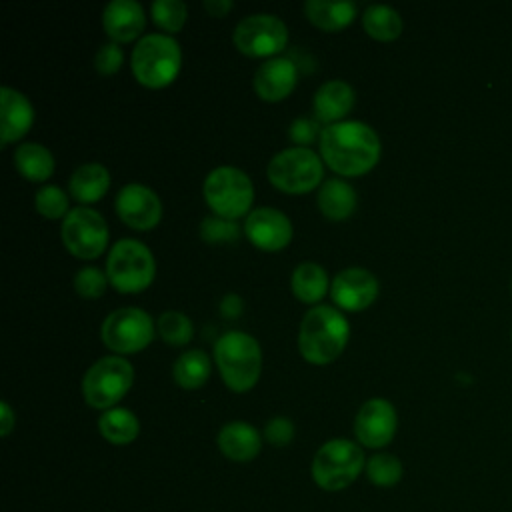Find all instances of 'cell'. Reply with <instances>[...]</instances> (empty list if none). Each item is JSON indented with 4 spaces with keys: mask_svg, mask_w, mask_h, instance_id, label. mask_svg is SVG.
<instances>
[{
    "mask_svg": "<svg viewBox=\"0 0 512 512\" xmlns=\"http://www.w3.org/2000/svg\"><path fill=\"white\" fill-rule=\"evenodd\" d=\"M116 212L124 224L136 230H150L162 218L158 194L144 184H126L116 194Z\"/></svg>",
    "mask_w": 512,
    "mask_h": 512,
    "instance_id": "cell-14",
    "label": "cell"
},
{
    "mask_svg": "<svg viewBox=\"0 0 512 512\" xmlns=\"http://www.w3.org/2000/svg\"><path fill=\"white\" fill-rule=\"evenodd\" d=\"M216 442L220 452L234 462H250L260 454V448H262L258 430L248 422H240V420L224 424L218 432Z\"/></svg>",
    "mask_w": 512,
    "mask_h": 512,
    "instance_id": "cell-20",
    "label": "cell"
},
{
    "mask_svg": "<svg viewBox=\"0 0 512 512\" xmlns=\"http://www.w3.org/2000/svg\"><path fill=\"white\" fill-rule=\"evenodd\" d=\"M154 338V320L142 308L126 306L110 312L102 322L104 344L118 354H134Z\"/></svg>",
    "mask_w": 512,
    "mask_h": 512,
    "instance_id": "cell-10",
    "label": "cell"
},
{
    "mask_svg": "<svg viewBox=\"0 0 512 512\" xmlns=\"http://www.w3.org/2000/svg\"><path fill=\"white\" fill-rule=\"evenodd\" d=\"M130 64L140 84L148 88H162L180 72V44L168 34H146L136 42Z\"/></svg>",
    "mask_w": 512,
    "mask_h": 512,
    "instance_id": "cell-4",
    "label": "cell"
},
{
    "mask_svg": "<svg viewBox=\"0 0 512 512\" xmlns=\"http://www.w3.org/2000/svg\"><path fill=\"white\" fill-rule=\"evenodd\" d=\"M110 186V172L98 162H86L78 166L70 176V194L78 202L100 200Z\"/></svg>",
    "mask_w": 512,
    "mask_h": 512,
    "instance_id": "cell-22",
    "label": "cell"
},
{
    "mask_svg": "<svg viewBox=\"0 0 512 512\" xmlns=\"http://www.w3.org/2000/svg\"><path fill=\"white\" fill-rule=\"evenodd\" d=\"M64 246L82 260L100 256L108 244V226L100 212L88 206L70 208L60 226Z\"/></svg>",
    "mask_w": 512,
    "mask_h": 512,
    "instance_id": "cell-11",
    "label": "cell"
},
{
    "mask_svg": "<svg viewBox=\"0 0 512 512\" xmlns=\"http://www.w3.org/2000/svg\"><path fill=\"white\" fill-rule=\"evenodd\" d=\"M364 470H366L368 480L380 488L396 486L404 474L402 462L394 454H388V452H378V454L370 456Z\"/></svg>",
    "mask_w": 512,
    "mask_h": 512,
    "instance_id": "cell-30",
    "label": "cell"
},
{
    "mask_svg": "<svg viewBox=\"0 0 512 512\" xmlns=\"http://www.w3.org/2000/svg\"><path fill=\"white\" fill-rule=\"evenodd\" d=\"M510 288H512V284H510Z\"/></svg>",
    "mask_w": 512,
    "mask_h": 512,
    "instance_id": "cell-42",
    "label": "cell"
},
{
    "mask_svg": "<svg viewBox=\"0 0 512 512\" xmlns=\"http://www.w3.org/2000/svg\"><path fill=\"white\" fill-rule=\"evenodd\" d=\"M298 80L296 64L290 58L274 56L264 60L254 72V90L266 102H278L286 98Z\"/></svg>",
    "mask_w": 512,
    "mask_h": 512,
    "instance_id": "cell-17",
    "label": "cell"
},
{
    "mask_svg": "<svg viewBox=\"0 0 512 512\" xmlns=\"http://www.w3.org/2000/svg\"><path fill=\"white\" fill-rule=\"evenodd\" d=\"M192 332L194 328L190 318L178 310H166L158 318V334L164 342L172 346L188 344L192 338Z\"/></svg>",
    "mask_w": 512,
    "mask_h": 512,
    "instance_id": "cell-31",
    "label": "cell"
},
{
    "mask_svg": "<svg viewBox=\"0 0 512 512\" xmlns=\"http://www.w3.org/2000/svg\"><path fill=\"white\" fill-rule=\"evenodd\" d=\"M204 8H206L212 16H224V14L230 12L232 0H204Z\"/></svg>",
    "mask_w": 512,
    "mask_h": 512,
    "instance_id": "cell-39",
    "label": "cell"
},
{
    "mask_svg": "<svg viewBox=\"0 0 512 512\" xmlns=\"http://www.w3.org/2000/svg\"><path fill=\"white\" fill-rule=\"evenodd\" d=\"M322 160L342 176H360L380 158V138L364 122L342 120L320 132Z\"/></svg>",
    "mask_w": 512,
    "mask_h": 512,
    "instance_id": "cell-1",
    "label": "cell"
},
{
    "mask_svg": "<svg viewBox=\"0 0 512 512\" xmlns=\"http://www.w3.org/2000/svg\"><path fill=\"white\" fill-rule=\"evenodd\" d=\"M232 40L246 56L274 58V54L284 50L288 42V28L274 14H248L236 24Z\"/></svg>",
    "mask_w": 512,
    "mask_h": 512,
    "instance_id": "cell-12",
    "label": "cell"
},
{
    "mask_svg": "<svg viewBox=\"0 0 512 512\" xmlns=\"http://www.w3.org/2000/svg\"><path fill=\"white\" fill-rule=\"evenodd\" d=\"M210 358L204 350L194 348L188 352H182L174 366H172V376L174 382L186 390H196L206 384L210 378Z\"/></svg>",
    "mask_w": 512,
    "mask_h": 512,
    "instance_id": "cell-26",
    "label": "cell"
},
{
    "mask_svg": "<svg viewBox=\"0 0 512 512\" xmlns=\"http://www.w3.org/2000/svg\"><path fill=\"white\" fill-rule=\"evenodd\" d=\"M102 24L114 42H130L144 30V8L136 0H112L104 6Z\"/></svg>",
    "mask_w": 512,
    "mask_h": 512,
    "instance_id": "cell-18",
    "label": "cell"
},
{
    "mask_svg": "<svg viewBox=\"0 0 512 512\" xmlns=\"http://www.w3.org/2000/svg\"><path fill=\"white\" fill-rule=\"evenodd\" d=\"M154 272V256L146 244L136 238H120L112 244L106 260V276L118 292H142L152 284Z\"/></svg>",
    "mask_w": 512,
    "mask_h": 512,
    "instance_id": "cell-6",
    "label": "cell"
},
{
    "mask_svg": "<svg viewBox=\"0 0 512 512\" xmlns=\"http://www.w3.org/2000/svg\"><path fill=\"white\" fill-rule=\"evenodd\" d=\"M240 312H242V300H240L238 296L230 294V296H226V298L222 300V314H226V316H238Z\"/></svg>",
    "mask_w": 512,
    "mask_h": 512,
    "instance_id": "cell-40",
    "label": "cell"
},
{
    "mask_svg": "<svg viewBox=\"0 0 512 512\" xmlns=\"http://www.w3.org/2000/svg\"><path fill=\"white\" fill-rule=\"evenodd\" d=\"M364 468V450L348 438H334L316 450L312 460V478L322 490L338 492L348 488Z\"/></svg>",
    "mask_w": 512,
    "mask_h": 512,
    "instance_id": "cell-5",
    "label": "cell"
},
{
    "mask_svg": "<svg viewBox=\"0 0 512 512\" xmlns=\"http://www.w3.org/2000/svg\"><path fill=\"white\" fill-rule=\"evenodd\" d=\"M106 284H108V276L96 266H86L78 270L74 276V290L84 298L102 296L106 290Z\"/></svg>",
    "mask_w": 512,
    "mask_h": 512,
    "instance_id": "cell-35",
    "label": "cell"
},
{
    "mask_svg": "<svg viewBox=\"0 0 512 512\" xmlns=\"http://www.w3.org/2000/svg\"><path fill=\"white\" fill-rule=\"evenodd\" d=\"M318 136V124L310 118H296L292 124H290V138L296 142V144H310L314 142Z\"/></svg>",
    "mask_w": 512,
    "mask_h": 512,
    "instance_id": "cell-38",
    "label": "cell"
},
{
    "mask_svg": "<svg viewBox=\"0 0 512 512\" xmlns=\"http://www.w3.org/2000/svg\"><path fill=\"white\" fill-rule=\"evenodd\" d=\"M34 204L42 216L52 218V220L62 218L70 212L68 196L64 194V190L60 186H54V184H46V186L38 188L36 196H34Z\"/></svg>",
    "mask_w": 512,
    "mask_h": 512,
    "instance_id": "cell-33",
    "label": "cell"
},
{
    "mask_svg": "<svg viewBox=\"0 0 512 512\" xmlns=\"http://www.w3.org/2000/svg\"><path fill=\"white\" fill-rule=\"evenodd\" d=\"M134 380L132 364L122 356H104L84 374L82 394L88 406L110 410L130 390Z\"/></svg>",
    "mask_w": 512,
    "mask_h": 512,
    "instance_id": "cell-9",
    "label": "cell"
},
{
    "mask_svg": "<svg viewBox=\"0 0 512 512\" xmlns=\"http://www.w3.org/2000/svg\"><path fill=\"white\" fill-rule=\"evenodd\" d=\"M0 100H2V112H0L2 146H6L8 142L22 138L30 130L34 122V108L22 92L10 86L0 88Z\"/></svg>",
    "mask_w": 512,
    "mask_h": 512,
    "instance_id": "cell-19",
    "label": "cell"
},
{
    "mask_svg": "<svg viewBox=\"0 0 512 512\" xmlns=\"http://www.w3.org/2000/svg\"><path fill=\"white\" fill-rule=\"evenodd\" d=\"M244 234L254 246L274 252L292 240V222L284 212L270 206H260L246 216Z\"/></svg>",
    "mask_w": 512,
    "mask_h": 512,
    "instance_id": "cell-16",
    "label": "cell"
},
{
    "mask_svg": "<svg viewBox=\"0 0 512 512\" xmlns=\"http://www.w3.org/2000/svg\"><path fill=\"white\" fill-rule=\"evenodd\" d=\"M318 208L330 220H344L356 208V190L340 178H330L318 192Z\"/></svg>",
    "mask_w": 512,
    "mask_h": 512,
    "instance_id": "cell-23",
    "label": "cell"
},
{
    "mask_svg": "<svg viewBox=\"0 0 512 512\" xmlns=\"http://www.w3.org/2000/svg\"><path fill=\"white\" fill-rule=\"evenodd\" d=\"M14 164L18 172L32 182H42L54 172L52 152L38 142H24L14 150Z\"/></svg>",
    "mask_w": 512,
    "mask_h": 512,
    "instance_id": "cell-25",
    "label": "cell"
},
{
    "mask_svg": "<svg viewBox=\"0 0 512 512\" xmlns=\"http://www.w3.org/2000/svg\"><path fill=\"white\" fill-rule=\"evenodd\" d=\"M150 12L154 22L166 32H178L186 22V4L182 0H154Z\"/></svg>",
    "mask_w": 512,
    "mask_h": 512,
    "instance_id": "cell-32",
    "label": "cell"
},
{
    "mask_svg": "<svg viewBox=\"0 0 512 512\" xmlns=\"http://www.w3.org/2000/svg\"><path fill=\"white\" fill-rule=\"evenodd\" d=\"M214 360L224 384L234 392L250 390L260 378V344L248 332H224L214 344Z\"/></svg>",
    "mask_w": 512,
    "mask_h": 512,
    "instance_id": "cell-3",
    "label": "cell"
},
{
    "mask_svg": "<svg viewBox=\"0 0 512 512\" xmlns=\"http://www.w3.org/2000/svg\"><path fill=\"white\" fill-rule=\"evenodd\" d=\"M202 194L216 216L236 220L252 206L254 186L240 168L218 166L204 178Z\"/></svg>",
    "mask_w": 512,
    "mask_h": 512,
    "instance_id": "cell-7",
    "label": "cell"
},
{
    "mask_svg": "<svg viewBox=\"0 0 512 512\" xmlns=\"http://www.w3.org/2000/svg\"><path fill=\"white\" fill-rule=\"evenodd\" d=\"M330 296L342 310L360 312L368 308L378 296V280L376 276L360 266L340 270L332 284Z\"/></svg>",
    "mask_w": 512,
    "mask_h": 512,
    "instance_id": "cell-15",
    "label": "cell"
},
{
    "mask_svg": "<svg viewBox=\"0 0 512 512\" xmlns=\"http://www.w3.org/2000/svg\"><path fill=\"white\" fill-rule=\"evenodd\" d=\"M266 174L278 190L304 194L320 184L324 168L320 156L308 146H290L268 162Z\"/></svg>",
    "mask_w": 512,
    "mask_h": 512,
    "instance_id": "cell-8",
    "label": "cell"
},
{
    "mask_svg": "<svg viewBox=\"0 0 512 512\" xmlns=\"http://www.w3.org/2000/svg\"><path fill=\"white\" fill-rule=\"evenodd\" d=\"M98 430L110 444L124 446L136 440L140 422L128 408H110L98 418Z\"/></svg>",
    "mask_w": 512,
    "mask_h": 512,
    "instance_id": "cell-27",
    "label": "cell"
},
{
    "mask_svg": "<svg viewBox=\"0 0 512 512\" xmlns=\"http://www.w3.org/2000/svg\"><path fill=\"white\" fill-rule=\"evenodd\" d=\"M350 336L348 320L334 306H312L300 322L298 350L310 364H328L336 360Z\"/></svg>",
    "mask_w": 512,
    "mask_h": 512,
    "instance_id": "cell-2",
    "label": "cell"
},
{
    "mask_svg": "<svg viewBox=\"0 0 512 512\" xmlns=\"http://www.w3.org/2000/svg\"><path fill=\"white\" fill-rule=\"evenodd\" d=\"M0 410H2V436H8L14 426V412L6 402L0 404Z\"/></svg>",
    "mask_w": 512,
    "mask_h": 512,
    "instance_id": "cell-41",
    "label": "cell"
},
{
    "mask_svg": "<svg viewBox=\"0 0 512 512\" xmlns=\"http://www.w3.org/2000/svg\"><path fill=\"white\" fill-rule=\"evenodd\" d=\"M398 426L394 406L386 398L366 400L354 420V434L366 448H384L392 442Z\"/></svg>",
    "mask_w": 512,
    "mask_h": 512,
    "instance_id": "cell-13",
    "label": "cell"
},
{
    "mask_svg": "<svg viewBox=\"0 0 512 512\" xmlns=\"http://www.w3.org/2000/svg\"><path fill=\"white\" fill-rule=\"evenodd\" d=\"M292 292L306 304L318 302L328 288L326 270L316 262H300L292 272Z\"/></svg>",
    "mask_w": 512,
    "mask_h": 512,
    "instance_id": "cell-28",
    "label": "cell"
},
{
    "mask_svg": "<svg viewBox=\"0 0 512 512\" xmlns=\"http://www.w3.org/2000/svg\"><path fill=\"white\" fill-rule=\"evenodd\" d=\"M264 438L272 446H286L294 438V424L288 418H284V416H276V418L266 422Z\"/></svg>",
    "mask_w": 512,
    "mask_h": 512,
    "instance_id": "cell-37",
    "label": "cell"
},
{
    "mask_svg": "<svg viewBox=\"0 0 512 512\" xmlns=\"http://www.w3.org/2000/svg\"><path fill=\"white\" fill-rule=\"evenodd\" d=\"M122 60H124L122 48L116 42H106L98 48L94 56V66L100 74H114L122 66Z\"/></svg>",
    "mask_w": 512,
    "mask_h": 512,
    "instance_id": "cell-36",
    "label": "cell"
},
{
    "mask_svg": "<svg viewBox=\"0 0 512 512\" xmlns=\"http://www.w3.org/2000/svg\"><path fill=\"white\" fill-rule=\"evenodd\" d=\"M240 228L234 220L222 216H206L200 224V236L210 244H222L236 240Z\"/></svg>",
    "mask_w": 512,
    "mask_h": 512,
    "instance_id": "cell-34",
    "label": "cell"
},
{
    "mask_svg": "<svg viewBox=\"0 0 512 512\" xmlns=\"http://www.w3.org/2000/svg\"><path fill=\"white\" fill-rule=\"evenodd\" d=\"M362 26L364 30L376 40H394L402 32V18L400 14L386 4H370L362 12Z\"/></svg>",
    "mask_w": 512,
    "mask_h": 512,
    "instance_id": "cell-29",
    "label": "cell"
},
{
    "mask_svg": "<svg viewBox=\"0 0 512 512\" xmlns=\"http://www.w3.org/2000/svg\"><path fill=\"white\" fill-rule=\"evenodd\" d=\"M304 12L310 18V22L316 24L318 28L336 32L354 20L356 4L348 2V0H344V2L308 0V2H304Z\"/></svg>",
    "mask_w": 512,
    "mask_h": 512,
    "instance_id": "cell-24",
    "label": "cell"
},
{
    "mask_svg": "<svg viewBox=\"0 0 512 512\" xmlns=\"http://www.w3.org/2000/svg\"><path fill=\"white\" fill-rule=\"evenodd\" d=\"M312 106L318 120L334 124L354 106V88L344 80H328L316 90Z\"/></svg>",
    "mask_w": 512,
    "mask_h": 512,
    "instance_id": "cell-21",
    "label": "cell"
}]
</instances>
